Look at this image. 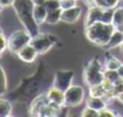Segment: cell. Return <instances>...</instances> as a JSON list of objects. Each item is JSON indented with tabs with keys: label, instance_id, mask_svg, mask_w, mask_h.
Masks as SVG:
<instances>
[{
	"label": "cell",
	"instance_id": "6da1fadb",
	"mask_svg": "<svg viewBox=\"0 0 123 117\" xmlns=\"http://www.w3.org/2000/svg\"><path fill=\"white\" fill-rule=\"evenodd\" d=\"M53 75L47 62L40 61L35 71L21 80L18 86L7 94L11 101L29 105L33 99L45 93L53 83Z\"/></svg>",
	"mask_w": 123,
	"mask_h": 117
},
{
	"label": "cell",
	"instance_id": "7a4b0ae2",
	"mask_svg": "<svg viewBox=\"0 0 123 117\" xmlns=\"http://www.w3.org/2000/svg\"><path fill=\"white\" fill-rule=\"evenodd\" d=\"M13 10L16 12L17 18L22 23L23 28L27 29L33 36L39 33V27L37 23L34 19V4L31 0H15L13 3Z\"/></svg>",
	"mask_w": 123,
	"mask_h": 117
},
{
	"label": "cell",
	"instance_id": "3957f363",
	"mask_svg": "<svg viewBox=\"0 0 123 117\" xmlns=\"http://www.w3.org/2000/svg\"><path fill=\"white\" fill-rule=\"evenodd\" d=\"M115 29L116 28L113 27L112 23L95 22L91 25L85 27V36L91 43L104 47L110 40Z\"/></svg>",
	"mask_w": 123,
	"mask_h": 117
},
{
	"label": "cell",
	"instance_id": "277c9868",
	"mask_svg": "<svg viewBox=\"0 0 123 117\" xmlns=\"http://www.w3.org/2000/svg\"><path fill=\"white\" fill-rule=\"evenodd\" d=\"M104 63L100 62L99 58H92V59L85 65L82 71V79L87 87L100 85L104 80Z\"/></svg>",
	"mask_w": 123,
	"mask_h": 117
},
{
	"label": "cell",
	"instance_id": "5b68a950",
	"mask_svg": "<svg viewBox=\"0 0 123 117\" xmlns=\"http://www.w3.org/2000/svg\"><path fill=\"white\" fill-rule=\"evenodd\" d=\"M31 37H33V35L27 29L15 30L7 37V49L12 54H17L19 52V49H22L28 43H30Z\"/></svg>",
	"mask_w": 123,
	"mask_h": 117
},
{
	"label": "cell",
	"instance_id": "8992f818",
	"mask_svg": "<svg viewBox=\"0 0 123 117\" xmlns=\"http://www.w3.org/2000/svg\"><path fill=\"white\" fill-rule=\"evenodd\" d=\"M58 42V37L51 33H37L31 37L30 43L34 46L39 55L46 54L55 43Z\"/></svg>",
	"mask_w": 123,
	"mask_h": 117
},
{
	"label": "cell",
	"instance_id": "52a82bcc",
	"mask_svg": "<svg viewBox=\"0 0 123 117\" xmlns=\"http://www.w3.org/2000/svg\"><path fill=\"white\" fill-rule=\"evenodd\" d=\"M87 9L88 10H87V13L85 16V27L91 25L95 22L111 23L113 10L103 9L100 6H92V7H87Z\"/></svg>",
	"mask_w": 123,
	"mask_h": 117
},
{
	"label": "cell",
	"instance_id": "ba28073f",
	"mask_svg": "<svg viewBox=\"0 0 123 117\" xmlns=\"http://www.w3.org/2000/svg\"><path fill=\"white\" fill-rule=\"evenodd\" d=\"M65 106L68 107H76L80 106L86 100V91L80 85H71L65 92Z\"/></svg>",
	"mask_w": 123,
	"mask_h": 117
},
{
	"label": "cell",
	"instance_id": "9c48e42d",
	"mask_svg": "<svg viewBox=\"0 0 123 117\" xmlns=\"http://www.w3.org/2000/svg\"><path fill=\"white\" fill-rule=\"evenodd\" d=\"M75 77V73L71 69H59L54 73L53 75V83L52 86L59 88L60 91L65 92L74 81Z\"/></svg>",
	"mask_w": 123,
	"mask_h": 117
},
{
	"label": "cell",
	"instance_id": "30bf717a",
	"mask_svg": "<svg viewBox=\"0 0 123 117\" xmlns=\"http://www.w3.org/2000/svg\"><path fill=\"white\" fill-rule=\"evenodd\" d=\"M46 97L48 100V104L57 107V109H62L65 106V98H64V92L60 91L59 88L51 86L47 91H46Z\"/></svg>",
	"mask_w": 123,
	"mask_h": 117
},
{
	"label": "cell",
	"instance_id": "8fae6325",
	"mask_svg": "<svg viewBox=\"0 0 123 117\" xmlns=\"http://www.w3.org/2000/svg\"><path fill=\"white\" fill-rule=\"evenodd\" d=\"M47 104H48V100H47L46 92H45L30 101V104L28 105V115L29 116H40L42 109Z\"/></svg>",
	"mask_w": 123,
	"mask_h": 117
},
{
	"label": "cell",
	"instance_id": "7c38bea8",
	"mask_svg": "<svg viewBox=\"0 0 123 117\" xmlns=\"http://www.w3.org/2000/svg\"><path fill=\"white\" fill-rule=\"evenodd\" d=\"M19 59L25 63V64H31L37 59L39 53L36 52V49L34 48V46L31 43H28L27 46H24L22 49H19V52L16 54Z\"/></svg>",
	"mask_w": 123,
	"mask_h": 117
},
{
	"label": "cell",
	"instance_id": "4fadbf2b",
	"mask_svg": "<svg viewBox=\"0 0 123 117\" xmlns=\"http://www.w3.org/2000/svg\"><path fill=\"white\" fill-rule=\"evenodd\" d=\"M82 15V7L76 5L74 7H70V9H65L62 11V18L60 21L64 22V23H68V24H74L79 21V18L81 17Z\"/></svg>",
	"mask_w": 123,
	"mask_h": 117
},
{
	"label": "cell",
	"instance_id": "5bb4252c",
	"mask_svg": "<svg viewBox=\"0 0 123 117\" xmlns=\"http://www.w3.org/2000/svg\"><path fill=\"white\" fill-rule=\"evenodd\" d=\"M87 7H92V6H100L103 9H109V10H113L117 6H119L122 0H83Z\"/></svg>",
	"mask_w": 123,
	"mask_h": 117
},
{
	"label": "cell",
	"instance_id": "9a60e30c",
	"mask_svg": "<svg viewBox=\"0 0 123 117\" xmlns=\"http://www.w3.org/2000/svg\"><path fill=\"white\" fill-rule=\"evenodd\" d=\"M122 43H123V30H121V29H115V31L112 33L110 40H109L107 43L104 46V48H105L106 51H110V49L121 47Z\"/></svg>",
	"mask_w": 123,
	"mask_h": 117
},
{
	"label": "cell",
	"instance_id": "2e32d148",
	"mask_svg": "<svg viewBox=\"0 0 123 117\" xmlns=\"http://www.w3.org/2000/svg\"><path fill=\"white\" fill-rule=\"evenodd\" d=\"M109 104L106 103V100L104 98H100V97H93V95H89L86 98V106L88 107H92L97 111H100L101 109H104L105 106H107Z\"/></svg>",
	"mask_w": 123,
	"mask_h": 117
},
{
	"label": "cell",
	"instance_id": "e0dca14e",
	"mask_svg": "<svg viewBox=\"0 0 123 117\" xmlns=\"http://www.w3.org/2000/svg\"><path fill=\"white\" fill-rule=\"evenodd\" d=\"M111 23L116 29H123V5H119L116 9H113Z\"/></svg>",
	"mask_w": 123,
	"mask_h": 117
},
{
	"label": "cell",
	"instance_id": "ac0fdd59",
	"mask_svg": "<svg viewBox=\"0 0 123 117\" xmlns=\"http://www.w3.org/2000/svg\"><path fill=\"white\" fill-rule=\"evenodd\" d=\"M12 115V101L9 98L0 97V117H10Z\"/></svg>",
	"mask_w": 123,
	"mask_h": 117
},
{
	"label": "cell",
	"instance_id": "d6986e66",
	"mask_svg": "<svg viewBox=\"0 0 123 117\" xmlns=\"http://www.w3.org/2000/svg\"><path fill=\"white\" fill-rule=\"evenodd\" d=\"M123 63L118 59V58H116L115 55L107 53L105 55V61H104V68L105 70H117Z\"/></svg>",
	"mask_w": 123,
	"mask_h": 117
},
{
	"label": "cell",
	"instance_id": "ffe728a7",
	"mask_svg": "<svg viewBox=\"0 0 123 117\" xmlns=\"http://www.w3.org/2000/svg\"><path fill=\"white\" fill-rule=\"evenodd\" d=\"M34 19L37 23V25H41L42 23H45L46 16H47V10L43 5H34Z\"/></svg>",
	"mask_w": 123,
	"mask_h": 117
},
{
	"label": "cell",
	"instance_id": "44dd1931",
	"mask_svg": "<svg viewBox=\"0 0 123 117\" xmlns=\"http://www.w3.org/2000/svg\"><path fill=\"white\" fill-rule=\"evenodd\" d=\"M62 11H63L62 9L47 11V16H46L45 23L48 24V25H55L57 23L62 22V21H60V18H62Z\"/></svg>",
	"mask_w": 123,
	"mask_h": 117
},
{
	"label": "cell",
	"instance_id": "7402d4cb",
	"mask_svg": "<svg viewBox=\"0 0 123 117\" xmlns=\"http://www.w3.org/2000/svg\"><path fill=\"white\" fill-rule=\"evenodd\" d=\"M7 93V77L5 69L0 64V97H4Z\"/></svg>",
	"mask_w": 123,
	"mask_h": 117
},
{
	"label": "cell",
	"instance_id": "603a6c76",
	"mask_svg": "<svg viewBox=\"0 0 123 117\" xmlns=\"http://www.w3.org/2000/svg\"><path fill=\"white\" fill-rule=\"evenodd\" d=\"M104 79H106V80H109L110 82L115 83V82H117V81L121 79V76H119V74H118L117 70H105V73H104Z\"/></svg>",
	"mask_w": 123,
	"mask_h": 117
},
{
	"label": "cell",
	"instance_id": "cb8c5ba5",
	"mask_svg": "<svg viewBox=\"0 0 123 117\" xmlns=\"http://www.w3.org/2000/svg\"><path fill=\"white\" fill-rule=\"evenodd\" d=\"M43 6L46 7L47 11L62 9V7H60V0H46L45 4H43Z\"/></svg>",
	"mask_w": 123,
	"mask_h": 117
},
{
	"label": "cell",
	"instance_id": "d4e9b609",
	"mask_svg": "<svg viewBox=\"0 0 123 117\" xmlns=\"http://www.w3.org/2000/svg\"><path fill=\"white\" fill-rule=\"evenodd\" d=\"M117 116H118V113L115 110L110 109L109 105L99 111V117H117Z\"/></svg>",
	"mask_w": 123,
	"mask_h": 117
},
{
	"label": "cell",
	"instance_id": "484cf974",
	"mask_svg": "<svg viewBox=\"0 0 123 117\" xmlns=\"http://www.w3.org/2000/svg\"><path fill=\"white\" fill-rule=\"evenodd\" d=\"M81 116H82V117H99V111H97V110H94V109H92V107L86 106V107L82 110Z\"/></svg>",
	"mask_w": 123,
	"mask_h": 117
},
{
	"label": "cell",
	"instance_id": "4316f807",
	"mask_svg": "<svg viewBox=\"0 0 123 117\" xmlns=\"http://www.w3.org/2000/svg\"><path fill=\"white\" fill-rule=\"evenodd\" d=\"M6 49H7V37L5 36V34H1L0 35V57Z\"/></svg>",
	"mask_w": 123,
	"mask_h": 117
},
{
	"label": "cell",
	"instance_id": "83f0119b",
	"mask_svg": "<svg viewBox=\"0 0 123 117\" xmlns=\"http://www.w3.org/2000/svg\"><path fill=\"white\" fill-rule=\"evenodd\" d=\"M77 5L76 0H64V1H60V7L62 10H65V9H70Z\"/></svg>",
	"mask_w": 123,
	"mask_h": 117
},
{
	"label": "cell",
	"instance_id": "f1b7e54d",
	"mask_svg": "<svg viewBox=\"0 0 123 117\" xmlns=\"http://www.w3.org/2000/svg\"><path fill=\"white\" fill-rule=\"evenodd\" d=\"M0 3H1L3 7H12L13 6V3H15V0H0Z\"/></svg>",
	"mask_w": 123,
	"mask_h": 117
},
{
	"label": "cell",
	"instance_id": "f546056e",
	"mask_svg": "<svg viewBox=\"0 0 123 117\" xmlns=\"http://www.w3.org/2000/svg\"><path fill=\"white\" fill-rule=\"evenodd\" d=\"M116 100H118L121 104H123V91H122L121 93H118V94H117V97H116Z\"/></svg>",
	"mask_w": 123,
	"mask_h": 117
},
{
	"label": "cell",
	"instance_id": "4dcf8cb0",
	"mask_svg": "<svg viewBox=\"0 0 123 117\" xmlns=\"http://www.w3.org/2000/svg\"><path fill=\"white\" fill-rule=\"evenodd\" d=\"M34 5H43L46 0H31Z\"/></svg>",
	"mask_w": 123,
	"mask_h": 117
},
{
	"label": "cell",
	"instance_id": "1f68e13d",
	"mask_svg": "<svg viewBox=\"0 0 123 117\" xmlns=\"http://www.w3.org/2000/svg\"><path fill=\"white\" fill-rule=\"evenodd\" d=\"M117 71H118V74H119V76H121V79H123V64L117 69Z\"/></svg>",
	"mask_w": 123,
	"mask_h": 117
},
{
	"label": "cell",
	"instance_id": "d6a6232c",
	"mask_svg": "<svg viewBox=\"0 0 123 117\" xmlns=\"http://www.w3.org/2000/svg\"><path fill=\"white\" fill-rule=\"evenodd\" d=\"M3 9H4V7H3V5H1V3H0V12H1V11H3Z\"/></svg>",
	"mask_w": 123,
	"mask_h": 117
},
{
	"label": "cell",
	"instance_id": "836d02e7",
	"mask_svg": "<svg viewBox=\"0 0 123 117\" xmlns=\"http://www.w3.org/2000/svg\"><path fill=\"white\" fill-rule=\"evenodd\" d=\"M1 34H4V30H3L1 28H0V35H1Z\"/></svg>",
	"mask_w": 123,
	"mask_h": 117
},
{
	"label": "cell",
	"instance_id": "e575fe53",
	"mask_svg": "<svg viewBox=\"0 0 123 117\" xmlns=\"http://www.w3.org/2000/svg\"><path fill=\"white\" fill-rule=\"evenodd\" d=\"M119 48H121V51H122V53H123V43L121 45V47H119Z\"/></svg>",
	"mask_w": 123,
	"mask_h": 117
},
{
	"label": "cell",
	"instance_id": "d590c367",
	"mask_svg": "<svg viewBox=\"0 0 123 117\" xmlns=\"http://www.w3.org/2000/svg\"><path fill=\"white\" fill-rule=\"evenodd\" d=\"M60 1H64V0H60Z\"/></svg>",
	"mask_w": 123,
	"mask_h": 117
},
{
	"label": "cell",
	"instance_id": "8d00e7d4",
	"mask_svg": "<svg viewBox=\"0 0 123 117\" xmlns=\"http://www.w3.org/2000/svg\"><path fill=\"white\" fill-rule=\"evenodd\" d=\"M76 1H80V0H76Z\"/></svg>",
	"mask_w": 123,
	"mask_h": 117
},
{
	"label": "cell",
	"instance_id": "74e56055",
	"mask_svg": "<svg viewBox=\"0 0 123 117\" xmlns=\"http://www.w3.org/2000/svg\"><path fill=\"white\" fill-rule=\"evenodd\" d=\"M122 30H123V29H122Z\"/></svg>",
	"mask_w": 123,
	"mask_h": 117
}]
</instances>
